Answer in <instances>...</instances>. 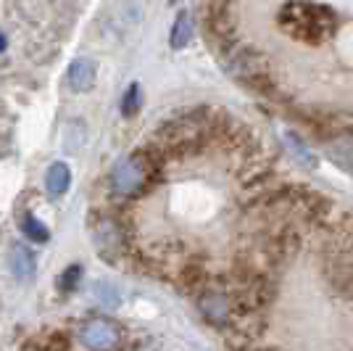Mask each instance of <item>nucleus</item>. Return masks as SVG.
<instances>
[{
	"instance_id": "obj_4",
	"label": "nucleus",
	"mask_w": 353,
	"mask_h": 351,
	"mask_svg": "<svg viewBox=\"0 0 353 351\" xmlns=\"http://www.w3.org/2000/svg\"><path fill=\"white\" fill-rule=\"evenodd\" d=\"M95 79H98V69H95V61L92 59H77L72 61L69 72H66V85L72 93H88L95 88Z\"/></svg>"
},
{
	"instance_id": "obj_10",
	"label": "nucleus",
	"mask_w": 353,
	"mask_h": 351,
	"mask_svg": "<svg viewBox=\"0 0 353 351\" xmlns=\"http://www.w3.org/2000/svg\"><path fill=\"white\" fill-rule=\"evenodd\" d=\"M140 106H143V95H140V85L132 82L127 93H124V98H121V114L124 117H134L137 111H140Z\"/></svg>"
},
{
	"instance_id": "obj_9",
	"label": "nucleus",
	"mask_w": 353,
	"mask_h": 351,
	"mask_svg": "<svg viewBox=\"0 0 353 351\" xmlns=\"http://www.w3.org/2000/svg\"><path fill=\"white\" fill-rule=\"evenodd\" d=\"M21 230H24V235L30 238L32 243H45V240L50 238L45 222H40L37 217H32V214H24V217H21Z\"/></svg>"
},
{
	"instance_id": "obj_2",
	"label": "nucleus",
	"mask_w": 353,
	"mask_h": 351,
	"mask_svg": "<svg viewBox=\"0 0 353 351\" xmlns=\"http://www.w3.org/2000/svg\"><path fill=\"white\" fill-rule=\"evenodd\" d=\"M145 177H148V167L137 156H130V159H121L114 167L111 172V185L119 196H132L137 193L143 185H145Z\"/></svg>"
},
{
	"instance_id": "obj_11",
	"label": "nucleus",
	"mask_w": 353,
	"mask_h": 351,
	"mask_svg": "<svg viewBox=\"0 0 353 351\" xmlns=\"http://www.w3.org/2000/svg\"><path fill=\"white\" fill-rule=\"evenodd\" d=\"M77 280H79V267L77 264H72L63 275H61L59 280V285H61V291H74V285H77Z\"/></svg>"
},
{
	"instance_id": "obj_3",
	"label": "nucleus",
	"mask_w": 353,
	"mask_h": 351,
	"mask_svg": "<svg viewBox=\"0 0 353 351\" xmlns=\"http://www.w3.org/2000/svg\"><path fill=\"white\" fill-rule=\"evenodd\" d=\"M82 343L88 346V349H117L119 341H121V333H119V328L114 325L111 320H90L85 328H82Z\"/></svg>"
},
{
	"instance_id": "obj_7",
	"label": "nucleus",
	"mask_w": 353,
	"mask_h": 351,
	"mask_svg": "<svg viewBox=\"0 0 353 351\" xmlns=\"http://www.w3.org/2000/svg\"><path fill=\"white\" fill-rule=\"evenodd\" d=\"M192 40V19L188 11H182V14H176L174 24H172V35H169V45L174 48V50H182V48H188Z\"/></svg>"
},
{
	"instance_id": "obj_5",
	"label": "nucleus",
	"mask_w": 353,
	"mask_h": 351,
	"mask_svg": "<svg viewBox=\"0 0 353 351\" xmlns=\"http://www.w3.org/2000/svg\"><path fill=\"white\" fill-rule=\"evenodd\" d=\"M8 269H11V275L19 283H30L34 278V272H37V259H34L32 249L21 246V243H14L11 251H8Z\"/></svg>"
},
{
	"instance_id": "obj_12",
	"label": "nucleus",
	"mask_w": 353,
	"mask_h": 351,
	"mask_svg": "<svg viewBox=\"0 0 353 351\" xmlns=\"http://www.w3.org/2000/svg\"><path fill=\"white\" fill-rule=\"evenodd\" d=\"M3 50H6V35L0 32V53H3Z\"/></svg>"
},
{
	"instance_id": "obj_8",
	"label": "nucleus",
	"mask_w": 353,
	"mask_h": 351,
	"mask_svg": "<svg viewBox=\"0 0 353 351\" xmlns=\"http://www.w3.org/2000/svg\"><path fill=\"white\" fill-rule=\"evenodd\" d=\"M92 288H95L92 293H95V298H98V304H101V307L117 309L119 304H121V293H119L117 288L111 285V283H105V280H98Z\"/></svg>"
},
{
	"instance_id": "obj_1",
	"label": "nucleus",
	"mask_w": 353,
	"mask_h": 351,
	"mask_svg": "<svg viewBox=\"0 0 353 351\" xmlns=\"http://www.w3.org/2000/svg\"><path fill=\"white\" fill-rule=\"evenodd\" d=\"M280 27L295 40L303 43H319L335 30V16L330 8L306 3V0H293L280 11Z\"/></svg>"
},
{
	"instance_id": "obj_6",
	"label": "nucleus",
	"mask_w": 353,
	"mask_h": 351,
	"mask_svg": "<svg viewBox=\"0 0 353 351\" xmlns=\"http://www.w3.org/2000/svg\"><path fill=\"white\" fill-rule=\"evenodd\" d=\"M69 185H72V169H69V164L53 161L48 167V172H45V188H48V193L53 198H59V196H63V193L69 191Z\"/></svg>"
}]
</instances>
